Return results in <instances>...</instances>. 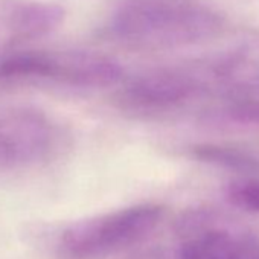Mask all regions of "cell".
Wrapping results in <instances>:
<instances>
[{
	"mask_svg": "<svg viewBox=\"0 0 259 259\" xmlns=\"http://www.w3.org/2000/svg\"><path fill=\"white\" fill-rule=\"evenodd\" d=\"M224 25L206 0H125L111 16L107 32L126 48L162 51L213 40Z\"/></svg>",
	"mask_w": 259,
	"mask_h": 259,
	"instance_id": "cell-1",
	"label": "cell"
},
{
	"mask_svg": "<svg viewBox=\"0 0 259 259\" xmlns=\"http://www.w3.org/2000/svg\"><path fill=\"white\" fill-rule=\"evenodd\" d=\"M165 207L142 203L89 217L66 227L57 239L63 259H102L145 241L162 223Z\"/></svg>",
	"mask_w": 259,
	"mask_h": 259,
	"instance_id": "cell-2",
	"label": "cell"
},
{
	"mask_svg": "<svg viewBox=\"0 0 259 259\" xmlns=\"http://www.w3.org/2000/svg\"><path fill=\"white\" fill-rule=\"evenodd\" d=\"M122 75L116 60L90 51H22L0 60L2 81L104 89L116 85Z\"/></svg>",
	"mask_w": 259,
	"mask_h": 259,
	"instance_id": "cell-3",
	"label": "cell"
},
{
	"mask_svg": "<svg viewBox=\"0 0 259 259\" xmlns=\"http://www.w3.org/2000/svg\"><path fill=\"white\" fill-rule=\"evenodd\" d=\"M209 92L204 60L148 70L117 93V107L141 119H154L186 107Z\"/></svg>",
	"mask_w": 259,
	"mask_h": 259,
	"instance_id": "cell-4",
	"label": "cell"
},
{
	"mask_svg": "<svg viewBox=\"0 0 259 259\" xmlns=\"http://www.w3.org/2000/svg\"><path fill=\"white\" fill-rule=\"evenodd\" d=\"M61 130L48 114L31 108L0 113V171L32 168L61 147Z\"/></svg>",
	"mask_w": 259,
	"mask_h": 259,
	"instance_id": "cell-5",
	"label": "cell"
},
{
	"mask_svg": "<svg viewBox=\"0 0 259 259\" xmlns=\"http://www.w3.org/2000/svg\"><path fill=\"white\" fill-rule=\"evenodd\" d=\"M142 259H259V242L244 233L192 218L185 223L171 248Z\"/></svg>",
	"mask_w": 259,
	"mask_h": 259,
	"instance_id": "cell-6",
	"label": "cell"
},
{
	"mask_svg": "<svg viewBox=\"0 0 259 259\" xmlns=\"http://www.w3.org/2000/svg\"><path fill=\"white\" fill-rule=\"evenodd\" d=\"M64 20V10L60 5L28 2L16 7L10 23L13 32L22 38H35L52 32Z\"/></svg>",
	"mask_w": 259,
	"mask_h": 259,
	"instance_id": "cell-7",
	"label": "cell"
},
{
	"mask_svg": "<svg viewBox=\"0 0 259 259\" xmlns=\"http://www.w3.org/2000/svg\"><path fill=\"white\" fill-rule=\"evenodd\" d=\"M192 156L201 162H207L223 168L238 171H259V162L256 159L230 147L197 145L192 148Z\"/></svg>",
	"mask_w": 259,
	"mask_h": 259,
	"instance_id": "cell-8",
	"label": "cell"
},
{
	"mask_svg": "<svg viewBox=\"0 0 259 259\" xmlns=\"http://www.w3.org/2000/svg\"><path fill=\"white\" fill-rule=\"evenodd\" d=\"M226 200L245 212L259 213V179L236 180L226 186Z\"/></svg>",
	"mask_w": 259,
	"mask_h": 259,
	"instance_id": "cell-9",
	"label": "cell"
}]
</instances>
